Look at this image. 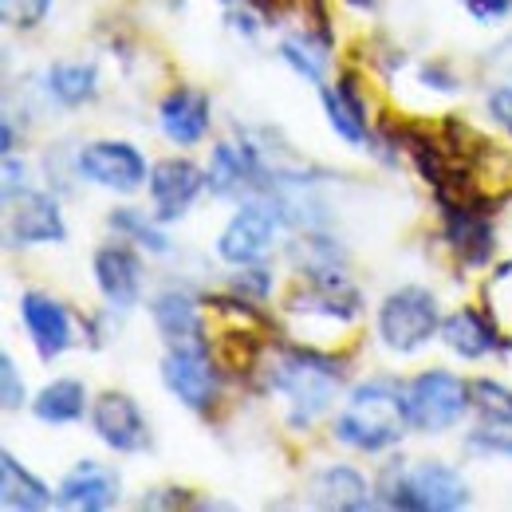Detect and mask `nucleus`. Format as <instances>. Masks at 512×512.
Returning a JSON list of instances; mask_svg holds the SVG:
<instances>
[{
    "instance_id": "13",
    "label": "nucleus",
    "mask_w": 512,
    "mask_h": 512,
    "mask_svg": "<svg viewBox=\"0 0 512 512\" xmlns=\"http://www.w3.org/2000/svg\"><path fill=\"white\" fill-rule=\"evenodd\" d=\"M209 178L186 162V158H166L150 170V197H154V217L158 221H174L182 217L186 209L193 205V197L201 193Z\"/></svg>"
},
{
    "instance_id": "24",
    "label": "nucleus",
    "mask_w": 512,
    "mask_h": 512,
    "mask_svg": "<svg viewBox=\"0 0 512 512\" xmlns=\"http://www.w3.org/2000/svg\"><path fill=\"white\" fill-rule=\"evenodd\" d=\"M107 225H111L115 233L130 237L134 245L150 249V253H170V241H166V233H162L154 221H146L138 209H115V213L107 217Z\"/></svg>"
},
{
    "instance_id": "22",
    "label": "nucleus",
    "mask_w": 512,
    "mask_h": 512,
    "mask_svg": "<svg viewBox=\"0 0 512 512\" xmlns=\"http://www.w3.org/2000/svg\"><path fill=\"white\" fill-rule=\"evenodd\" d=\"M316 501L320 505H335V509H371L375 501L367 497V481L347 469V465H335V469H323L312 485Z\"/></svg>"
},
{
    "instance_id": "11",
    "label": "nucleus",
    "mask_w": 512,
    "mask_h": 512,
    "mask_svg": "<svg viewBox=\"0 0 512 512\" xmlns=\"http://www.w3.org/2000/svg\"><path fill=\"white\" fill-rule=\"evenodd\" d=\"M20 316H24L28 339L36 343V355H40L44 363L60 359L67 347L75 343L67 308L56 296H48V292H24V296H20Z\"/></svg>"
},
{
    "instance_id": "21",
    "label": "nucleus",
    "mask_w": 512,
    "mask_h": 512,
    "mask_svg": "<svg viewBox=\"0 0 512 512\" xmlns=\"http://www.w3.org/2000/svg\"><path fill=\"white\" fill-rule=\"evenodd\" d=\"M0 473H4V509L36 512L52 505V489L40 477H32L12 453L0 457Z\"/></svg>"
},
{
    "instance_id": "32",
    "label": "nucleus",
    "mask_w": 512,
    "mask_h": 512,
    "mask_svg": "<svg viewBox=\"0 0 512 512\" xmlns=\"http://www.w3.org/2000/svg\"><path fill=\"white\" fill-rule=\"evenodd\" d=\"M4 154H12L16 150V130H12V123H4V146H0Z\"/></svg>"
},
{
    "instance_id": "3",
    "label": "nucleus",
    "mask_w": 512,
    "mask_h": 512,
    "mask_svg": "<svg viewBox=\"0 0 512 512\" xmlns=\"http://www.w3.org/2000/svg\"><path fill=\"white\" fill-rule=\"evenodd\" d=\"M386 509L410 512H453L469 505V485L446 461H418V465H390L379 481Z\"/></svg>"
},
{
    "instance_id": "2",
    "label": "nucleus",
    "mask_w": 512,
    "mask_h": 512,
    "mask_svg": "<svg viewBox=\"0 0 512 512\" xmlns=\"http://www.w3.org/2000/svg\"><path fill=\"white\" fill-rule=\"evenodd\" d=\"M264 371V386L280 390L288 398V422L296 430H308L335 398V386L343 383L339 359L320 351H300V347H280L276 359Z\"/></svg>"
},
{
    "instance_id": "6",
    "label": "nucleus",
    "mask_w": 512,
    "mask_h": 512,
    "mask_svg": "<svg viewBox=\"0 0 512 512\" xmlns=\"http://www.w3.org/2000/svg\"><path fill=\"white\" fill-rule=\"evenodd\" d=\"M162 383L170 386V394L178 402H186L190 410L205 414L217 402L221 390V375L213 355L205 351V343H174L162 359Z\"/></svg>"
},
{
    "instance_id": "4",
    "label": "nucleus",
    "mask_w": 512,
    "mask_h": 512,
    "mask_svg": "<svg viewBox=\"0 0 512 512\" xmlns=\"http://www.w3.org/2000/svg\"><path fill=\"white\" fill-rule=\"evenodd\" d=\"M438 300L434 292L418 288V284H406L398 292H390L379 308V335L390 351L398 355H410L418 347H426L438 331Z\"/></svg>"
},
{
    "instance_id": "9",
    "label": "nucleus",
    "mask_w": 512,
    "mask_h": 512,
    "mask_svg": "<svg viewBox=\"0 0 512 512\" xmlns=\"http://www.w3.org/2000/svg\"><path fill=\"white\" fill-rule=\"evenodd\" d=\"M209 190L217 197H241V193L268 190V170L256 154V146L249 142H217L213 154H209Z\"/></svg>"
},
{
    "instance_id": "17",
    "label": "nucleus",
    "mask_w": 512,
    "mask_h": 512,
    "mask_svg": "<svg viewBox=\"0 0 512 512\" xmlns=\"http://www.w3.org/2000/svg\"><path fill=\"white\" fill-rule=\"evenodd\" d=\"M150 316L158 323L162 339L174 347V343H205L201 339V312H197V300H193L186 288H162L154 300H150Z\"/></svg>"
},
{
    "instance_id": "20",
    "label": "nucleus",
    "mask_w": 512,
    "mask_h": 512,
    "mask_svg": "<svg viewBox=\"0 0 512 512\" xmlns=\"http://www.w3.org/2000/svg\"><path fill=\"white\" fill-rule=\"evenodd\" d=\"M87 410V386L79 379H56L48 383L36 398H32V414L48 426H67V422H79Z\"/></svg>"
},
{
    "instance_id": "33",
    "label": "nucleus",
    "mask_w": 512,
    "mask_h": 512,
    "mask_svg": "<svg viewBox=\"0 0 512 512\" xmlns=\"http://www.w3.org/2000/svg\"><path fill=\"white\" fill-rule=\"evenodd\" d=\"M347 4H355V8H375L379 0H347Z\"/></svg>"
},
{
    "instance_id": "26",
    "label": "nucleus",
    "mask_w": 512,
    "mask_h": 512,
    "mask_svg": "<svg viewBox=\"0 0 512 512\" xmlns=\"http://www.w3.org/2000/svg\"><path fill=\"white\" fill-rule=\"evenodd\" d=\"M280 60L284 64H292L304 79H312V83H320L323 79V67H327V44H312V40H284L280 44Z\"/></svg>"
},
{
    "instance_id": "30",
    "label": "nucleus",
    "mask_w": 512,
    "mask_h": 512,
    "mask_svg": "<svg viewBox=\"0 0 512 512\" xmlns=\"http://www.w3.org/2000/svg\"><path fill=\"white\" fill-rule=\"evenodd\" d=\"M469 12H473V20H481V24H489V20H501L505 12L512 8V0H461Z\"/></svg>"
},
{
    "instance_id": "23",
    "label": "nucleus",
    "mask_w": 512,
    "mask_h": 512,
    "mask_svg": "<svg viewBox=\"0 0 512 512\" xmlns=\"http://www.w3.org/2000/svg\"><path fill=\"white\" fill-rule=\"evenodd\" d=\"M44 79H48V83H44L48 95H52L60 107H83V103H91L95 91H99V71L91 64H52Z\"/></svg>"
},
{
    "instance_id": "16",
    "label": "nucleus",
    "mask_w": 512,
    "mask_h": 512,
    "mask_svg": "<svg viewBox=\"0 0 512 512\" xmlns=\"http://www.w3.org/2000/svg\"><path fill=\"white\" fill-rule=\"evenodd\" d=\"M56 501L64 509H87V512L111 509L119 501V477L107 465H99V461H79L64 481H60Z\"/></svg>"
},
{
    "instance_id": "27",
    "label": "nucleus",
    "mask_w": 512,
    "mask_h": 512,
    "mask_svg": "<svg viewBox=\"0 0 512 512\" xmlns=\"http://www.w3.org/2000/svg\"><path fill=\"white\" fill-rule=\"evenodd\" d=\"M52 0H4V16L12 28H36L48 16Z\"/></svg>"
},
{
    "instance_id": "10",
    "label": "nucleus",
    "mask_w": 512,
    "mask_h": 512,
    "mask_svg": "<svg viewBox=\"0 0 512 512\" xmlns=\"http://www.w3.org/2000/svg\"><path fill=\"white\" fill-rule=\"evenodd\" d=\"M91 422H95L99 442L111 446L115 453H142V449L150 446V426H146V418H142V410L134 406L130 394L107 390L95 402Z\"/></svg>"
},
{
    "instance_id": "14",
    "label": "nucleus",
    "mask_w": 512,
    "mask_h": 512,
    "mask_svg": "<svg viewBox=\"0 0 512 512\" xmlns=\"http://www.w3.org/2000/svg\"><path fill=\"white\" fill-rule=\"evenodd\" d=\"M95 284L103 300L119 312H130L142 296V264L127 245H103L95 253Z\"/></svg>"
},
{
    "instance_id": "5",
    "label": "nucleus",
    "mask_w": 512,
    "mask_h": 512,
    "mask_svg": "<svg viewBox=\"0 0 512 512\" xmlns=\"http://www.w3.org/2000/svg\"><path fill=\"white\" fill-rule=\"evenodd\" d=\"M469 406H473L469 383H461L449 371H422L418 379L406 383V414L414 430L442 434L465 418Z\"/></svg>"
},
{
    "instance_id": "1",
    "label": "nucleus",
    "mask_w": 512,
    "mask_h": 512,
    "mask_svg": "<svg viewBox=\"0 0 512 512\" xmlns=\"http://www.w3.org/2000/svg\"><path fill=\"white\" fill-rule=\"evenodd\" d=\"M406 426V386L394 379H371L351 390L347 406L335 414L331 434L359 453H383L402 438Z\"/></svg>"
},
{
    "instance_id": "28",
    "label": "nucleus",
    "mask_w": 512,
    "mask_h": 512,
    "mask_svg": "<svg viewBox=\"0 0 512 512\" xmlns=\"http://www.w3.org/2000/svg\"><path fill=\"white\" fill-rule=\"evenodd\" d=\"M0 383H4V410L24 406V379L16 375L12 355H4V359H0Z\"/></svg>"
},
{
    "instance_id": "19",
    "label": "nucleus",
    "mask_w": 512,
    "mask_h": 512,
    "mask_svg": "<svg viewBox=\"0 0 512 512\" xmlns=\"http://www.w3.org/2000/svg\"><path fill=\"white\" fill-rule=\"evenodd\" d=\"M323 107H327V123L335 134H343L351 146L367 142V107L355 91V79H343L339 87H323Z\"/></svg>"
},
{
    "instance_id": "18",
    "label": "nucleus",
    "mask_w": 512,
    "mask_h": 512,
    "mask_svg": "<svg viewBox=\"0 0 512 512\" xmlns=\"http://www.w3.org/2000/svg\"><path fill=\"white\" fill-rule=\"evenodd\" d=\"M442 339H446L449 351H457L461 359H481V355H489L501 343L497 323H489L477 308H457L442 323Z\"/></svg>"
},
{
    "instance_id": "7",
    "label": "nucleus",
    "mask_w": 512,
    "mask_h": 512,
    "mask_svg": "<svg viewBox=\"0 0 512 512\" xmlns=\"http://www.w3.org/2000/svg\"><path fill=\"white\" fill-rule=\"evenodd\" d=\"M280 209L276 205H264V201H245L233 221L221 229V241H217V253L229 264H256L272 253L276 245V233H280Z\"/></svg>"
},
{
    "instance_id": "15",
    "label": "nucleus",
    "mask_w": 512,
    "mask_h": 512,
    "mask_svg": "<svg viewBox=\"0 0 512 512\" xmlns=\"http://www.w3.org/2000/svg\"><path fill=\"white\" fill-rule=\"evenodd\" d=\"M158 123H162V134L178 146H197L205 134H209V123H213V107H209V95L193 91V87H174L162 107H158Z\"/></svg>"
},
{
    "instance_id": "8",
    "label": "nucleus",
    "mask_w": 512,
    "mask_h": 512,
    "mask_svg": "<svg viewBox=\"0 0 512 512\" xmlns=\"http://www.w3.org/2000/svg\"><path fill=\"white\" fill-rule=\"evenodd\" d=\"M75 170L91 186H103V190L115 193H134L150 178L146 174V158L130 142H87L75 154Z\"/></svg>"
},
{
    "instance_id": "31",
    "label": "nucleus",
    "mask_w": 512,
    "mask_h": 512,
    "mask_svg": "<svg viewBox=\"0 0 512 512\" xmlns=\"http://www.w3.org/2000/svg\"><path fill=\"white\" fill-rule=\"evenodd\" d=\"M489 115L512 134V87H497V91L489 95Z\"/></svg>"
},
{
    "instance_id": "12",
    "label": "nucleus",
    "mask_w": 512,
    "mask_h": 512,
    "mask_svg": "<svg viewBox=\"0 0 512 512\" xmlns=\"http://www.w3.org/2000/svg\"><path fill=\"white\" fill-rule=\"evenodd\" d=\"M8 237H12V245H60L67 237V225L56 197L36 190H24L20 197H12Z\"/></svg>"
},
{
    "instance_id": "29",
    "label": "nucleus",
    "mask_w": 512,
    "mask_h": 512,
    "mask_svg": "<svg viewBox=\"0 0 512 512\" xmlns=\"http://www.w3.org/2000/svg\"><path fill=\"white\" fill-rule=\"evenodd\" d=\"M233 292H241V296H268L272 292V276L264 272V268H245L241 276H233Z\"/></svg>"
},
{
    "instance_id": "25",
    "label": "nucleus",
    "mask_w": 512,
    "mask_h": 512,
    "mask_svg": "<svg viewBox=\"0 0 512 512\" xmlns=\"http://www.w3.org/2000/svg\"><path fill=\"white\" fill-rule=\"evenodd\" d=\"M469 394H473V410L493 422V426H512V390L493 379H473L469 383Z\"/></svg>"
}]
</instances>
